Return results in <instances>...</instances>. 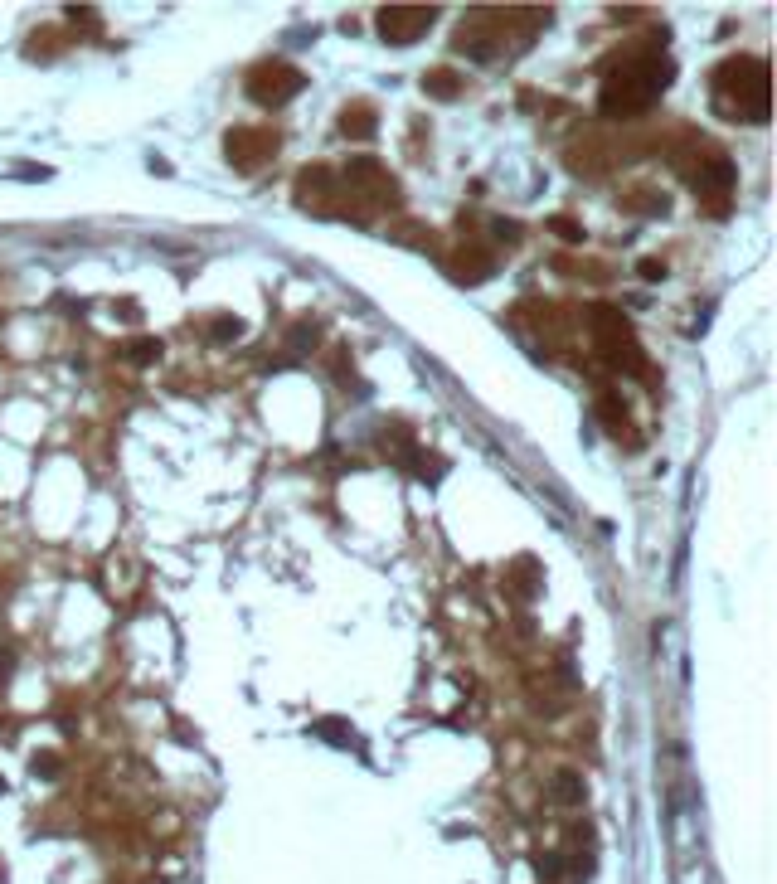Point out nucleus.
Segmentation results:
<instances>
[{
    "label": "nucleus",
    "mask_w": 777,
    "mask_h": 884,
    "mask_svg": "<svg viewBox=\"0 0 777 884\" xmlns=\"http://www.w3.org/2000/svg\"><path fill=\"white\" fill-rule=\"evenodd\" d=\"M666 73H670V68H666V63H656V58H651V63H637V68H627V73H617V78L608 83V93H603V107H608L612 117H617V112L627 117V112L646 107V102L656 98V88L666 83Z\"/></svg>",
    "instance_id": "f257e3e1"
},
{
    "label": "nucleus",
    "mask_w": 777,
    "mask_h": 884,
    "mask_svg": "<svg viewBox=\"0 0 777 884\" xmlns=\"http://www.w3.org/2000/svg\"><path fill=\"white\" fill-rule=\"evenodd\" d=\"M428 25H433L428 5H388V10H379V34L388 44H408L418 34H428Z\"/></svg>",
    "instance_id": "f03ea898"
},
{
    "label": "nucleus",
    "mask_w": 777,
    "mask_h": 884,
    "mask_svg": "<svg viewBox=\"0 0 777 884\" xmlns=\"http://www.w3.org/2000/svg\"><path fill=\"white\" fill-rule=\"evenodd\" d=\"M297 88H302V73L287 68V63H263V68H253V78H248V93L258 102H273V107L287 102Z\"/></svg>",
    "instance_id": "7ed1b4c3"
},
{
    "label": "nucleus",
    "mask_w": 777,
    "mask_h": 884,
    "mask_svg": "<svg viewBox=\"0 0 777 884\" xmlns=\"http://www.w3.org/2000/svg\"><path fill=\"white\" fill-rule=\"evenodd\" d=\"M253 151H278V137L248 141L243 132H238V137H228V156H238V161H243V170H253Z\"/></svg>",
    "instance_id": "20e7f679"
},
{
    "label": "nucleus",
    "mask_w": 777,
    "mask_h": 884,
    "mask_svg": "<svg viewBox=\"0 0 777 884\" xmlns=\"http://www.w3.org/2000/svg\"><path fill=\"white\" fill-rule=\"evenodd\" d=\"M156 355H161V340H151V335H141V340L127 345V359H132V364H151Z\"/></svg>",
    "instance_id": "39448f33"
},
{
    "label": "nucleus",
    "mask_w": 777,
    "mask_h": 884,
    "mask_svg": "<svg viewBox=\"0 0 777 884\" xmlns=\"http://www.w3.org/2000/svg\"><path fill=\"white\" fill-rule=\"evenodd\" d=\"M369 107H355V117H345V137H369Z\"/></svg>",
    "instance_id": "423d86ee"
},
{
    "label": "nucleus",
    "mask_w": 777,
    "mask_h": 884,
    "mask_svg": "<svg viewBox=\"0 0 777 884\" xmlns=\"http://www.w3.org/2000/svg\"><path fill=\"white\" fill-rule=\"evenodd\" d=\"M423 88H433L438 98H452V93H457V78H452V73H428Z\"/></svg>",
    "instance_id": "0eeeda50"
},
{
    "label": "nucleus",
    "mask_w": 777,
    "mask_h": 884,
    "mask_svg": "<svg viewBox=\"0 0 777 884\" xmlns=\"http://www.w3.org/2000/svg\"><path fill=\"white\" fill-rule=\"evenodd\" d=\"M583 787H578V773H559V801H578Z\"/></svg>",
    "instance_id": "6e6552de"
},
{
    "label": "nucleus",
    "mask_w": 777,
    "mask_h": 884,
    "mask_svg": "<svg viewBox=\"0 0 777 884\" xmlns=\"http://www.w3.org/2000/svg\"><path fill=\"white\" fill-rule=\"evenodd\" d=\"M214 335H219V340H228V335H238V321H233V316H219V326H214Z\"/></svg>",
    "instance_id": "1a4fd4ad"
},
{
    "label": "nucleus",
    "mask_w": 777,
    "mask_h": 884,
    "mask_svg": "<svg viewBox=\"0 0 777 884\" xmlns=\"http://www.w3.org/2000/svg\"><path fill=\"white\" fill-rule=\"evenodd\" d=\"M0 787H5V777H0Z\"/></svg>",
    "instance_id": "9d476101"
}]
</instances>
